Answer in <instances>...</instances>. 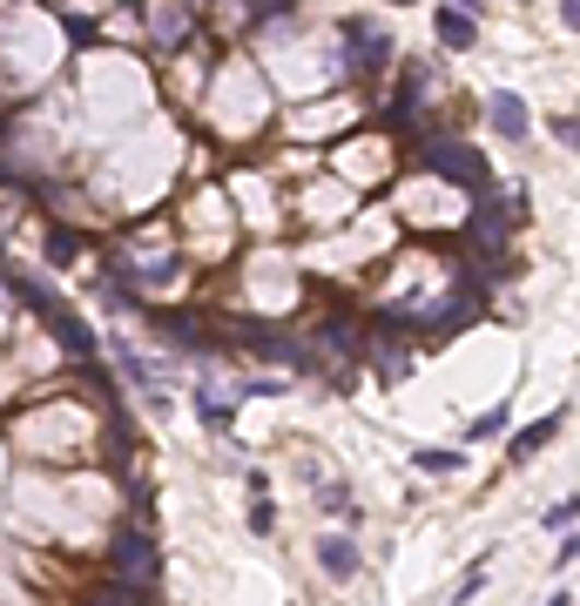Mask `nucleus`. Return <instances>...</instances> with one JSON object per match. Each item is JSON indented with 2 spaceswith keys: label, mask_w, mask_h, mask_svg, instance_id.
<instances>
[{
  "label": "nucleus",
  "mask_w": 580,
  "mask_h": 606,
  "mask_svg": "<svg viewBox=\"0 0 580 606\" xmlns=\"http://www.w3.org/2000/svg\"><path fill=\"white\" fill-rule=\"evenodd\" d=\"M115 586L122 593H156L163 586V546H156V533H149V512H135L122 533H115Z\"/></svg>",
  "instance_id": "obj_1"
},
{
  "label": "nucleus",
  "mask_w": 580,
  "mask_h": 606,
  "mask_svg": "<svg viewBox=\"0 0 580 606\" xmlns=\"http://www.w3.org/2000/svg\"><path fill=\"white\" fill-rule=\"evenodd\" d=\"M425 169L446 176V182H459V189H473V195H486V189H493L486 155H480L473 142H425Z\"/></svg>",
  "instance_id": "obj_2"
},
{
  "label": "nucleus",
  "mask_w": 580,
  "mask_h": 606,
  "mask_svg": "<svg viewBox=\"0 0 580 606\" xmlns=\"http://www.w3.org/2000/svg\"><path fill=\"white\" fill-rule=\"evenodd\" d=\"M344 74H365V68H384L392 61V34H378L371 21H344Z\"/></svg>",
  "instance_id": "obj_3"
},
{
  "label": "nucleus",
  "mask_w": 580,
  "mask_h": 606,
  "mask_svg": "<svg viewBox=\"0 0 580 606\" xmlns=\"http://www.w3.org/2000/svg\"><path fill=\"white\" fill-rule=\"evenodd\" d=\"M42 317H48V331L61 337V350H68V357H95V331H88V323L74 317V310H61V304L48 297V304H42Z\"/></svg>",
  "instance_id": "obj_4"
},
{
  "label": "nucleus",
  "mask_w": 580,
  "mask_h": 606,
  "mask_svg": "<svg viewBox=\"0 0 580 606\" xmlns=\"http://www.w3.org/2000/svg\"><path fill=\"white\" fill-rule=\"evenodd\" d=\"M425 88H433V68H425V61H412V68L399 74V102H392V121H399V129H412V121H418V102H425Z\"/></svg>",
  "instance_id": "obj_5"
},
{
  "label": "nucleus",
  "mask_w": 580,
  "mask_h": 606,
  "mask_svg": "<svg viewBox=\"0 0 580 606\" xmlns=\"http://www.w3.org/2000/svg\"><path fill=\"white\" fill-rule=\"evenodd\" d=\"M433 27H439V48H446V55H466L473 40H480V27H473V14H466V8H439V21H433Z\"/></svg>",
  "instance_id": "obj_6"
},
{
  "label": "nucleus",
  "mask_w": 580,
  "mask_h": 606,
  "mask_svg": "<svg viewBox=\"0 0 580 606\" xmlns=\"http://www.w3.org/2000/svg\"><path fill=\"white\" fill-rule=\"evenodd\" d=\"M526 121H533V115H526V95H513V88H493V129H499V135H507V142H520V135H526Z\"/></svg>",
  "instance_id": "obj_7"
},
{
  "label": "nucleus",
  "mask_w": 580,
  "mask_h": 606,
  "mask_svg": "<svg viewBox=\"0 0 580 606\" xmlns=\"http://www.w3.org/2000/svg\"><path fill=\"white\" fill-rule=\"evenodd\" d=\"M318 566H324L331 580H352V573H358V546H352V539H324V546H318Z\"/></svg>",
  "instance_id": "obj_8"
},
{
  "label": "nucleus",
  "mask_w": 580,
  "mask_h": 606,
  "mask_svg": "<svg viewBox=\"0 0 580 606\" xmlns=\"http://www.w3.org/2000/svg\"><path fill=\"white\" fill-rule=\"evenodd\" d=\"M554 431H560V412L554 418H533L526 431H513V459H533L540 444H554Z\"/></svg>",
  "instance_id": "obj_9"
},
{
  "label": "nucleus",
  "mask_w": 580,
  "mask_h": 606,
  "mask_svg": "<svg viewBox=\"0 0 580 606\" xmlns=\"http://www.w3.org/2000/svg\"><path fill=\"white\" fill-rule=\"evenodd\" d=\"M156 40H163V48H182V40H189V14L182 8H163L156 14Z\"/></svg>",
  "instance_id": "obj_10"
},
{
  "label": "nucleus",
  "mask_w": 580,
  "mask_h": 606,
  "mask_svg": "<svg viewBox=\"0 0 580 606\" xmlns=\"http://www.w3.org/2000/svg\"><path fill=\"white\" fill-rule=\"evenodd\" d=\"M499 431H507V404H493V412H480L466 438H473V444H486V438H499Z\"/></svg>",
  "instance_id": "obj_11"
},
{
  "label": "nucleus",
  "mask_w": 580,
  "mask_h": 606,
  "mask_svg": "<svg viewBox=\"0 0 580 606\" xmlns=\"http://www.w3.org/2000/svg\"><path fill=\"white\" fill-rule=\"evenodd\" d=\"M197 412H203V425H210V431H223V425H229V412H223V391H197Z\"/></svg>",
  "instance_id": "obj_12"
},
{
  "label": "nucleus",
  "mask_w": 580,
  "mask_h": 606,
  "mask_svg": "<svg viewBox=\"0 0 580 606\" xmlns=\"http://www.w3.org/2000/svg\"><path fill=\"white\" fill-rule=\"evenodd\" d=\"M48 263H55V270H61V263H82V236H68V229H61V236L48 242Z\"/></svg>",
  "instance_id": "obj_13"
},
{
  "label": "nucleus",
  "mask_w": 580,
  "mask_h": 606,
  "mask_svg": "<svg viewBox=\"0 0 580 606\" xmlns=\"http://www.w3.org/2000/svg\"><path fill=\"white\" fill-rule=\"evenodd\" d=\"M244 8H250V21H263V27H270V21H284L297 0H244Z\"/></svg>",
  "instance_id": "obj_14"
},
{
  "label": "nucleus",
  "mask_w": 580,
  "mask_h": 606,
  "mask_svg": "<svg viewBox=\"0 0 580 606\" xmlns=\"http://www.w3.org/2000/svg\"><path fill=\"white\" fill-rule=\"evenodd\" d=\"M61 27H68L74 48H95V21H88V14H61Z\"/></svg>",
  "instance_id": "obj_15"
},
{
  "label": "nucleus",
  "mask_w": 580,
  "mask_h": 606,
  "mask_svg": "<svg viewBox=\"0 0 580 606\" xmlns=\"http://www.w3.org/2000/svg\"><path fill=\"white\" fill-rule=\"evenodd\" d=\"M418 472H459V452H412Z\"/></svg>",
  "instance_id": "obj_16"
},
{
  "label": "nucleus",
  "mask_w": 580,
  "mask_h": 606,
  "mask_svg": "<svg viewBox=\"0 0 580 606\" xmlns=\"http://www.w3.org/2000/svg\"><path fill=\"white\" fill-rule=\"evenodd\" d=\"M250 533H263V539L277 533V512H270V499H257V506H250Z\"/></svg>",
  "instance_id": "obj_17"
},
{
  "label": "nucleus",
  "mask_w": 580,
  "mask_h": 606,
  "mask_svg": "<svg viewBox=\"0 0 580 606\" xmlns=\"http://www.w3.org/2000/svg\"><path fill=\"white\" fill-rule=\"evenodd\" d=\"M573 525V499H560V506H547V533H567Z\"/></svg>",
  "instance_id": "obj_18"
},
{
  "label": "nucleus",
  "mask_w": 580,
  "mask_h": 606,
  "mask_svg": "<svg viewBox=\"0 0 580 606\" xmlns=\"http://www.w3.org/2000/svg\"><path fill=\"white\" fill-rule=\"evenodd\" d=\"M560 21H567V27L580 21V0H560Z\"/></svg>",
  "instance_id": "obj_19"
},
{
  "label": "nucleus",
  "mask_w": 580,
  "mask_h": 606,
  "mask_svg": "<svg viewBox=\"0 0 580 606\" xmlns=\"http://www.w3.org/2000/svg\"><path fill=\"white\" fill-rule=\"evenodd\" d=\"M446 8H466V14H473V8H480V0H446Z\"/></svg>",
  "instance_id": "obj_20"
},
{
  "label": "nucleus",
  "mask_w": 580,
  "mask_h": 606,
  "mask_svg": "<svg viewBox=\"0 0 580 606\" xmlns=\"http://www.w3.org/2000/svg\"><path fill=\"white\" fill-rule=\"evenodd\" d=\"M547 606H573V593H554V599H547Z\"/></svg>",
  "instance_id": "obj_21"
},
{
  "label": "nucleus",
  "mask_w": 580,
  "mask_h": 606,
  "mask_svg": "<svg viewBox=\"0 0 580 606\" xmlns=\"http://www.w3.org/2000/svg\"><path fill=\"white\" fill-rule=\"evenodd\" d=\"M0 135H8V129H0Z\"/></svg>",
  "instance_id": "obj_22"
}]
</instances>
